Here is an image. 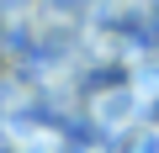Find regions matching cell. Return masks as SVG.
<instances>
[{
	"instance_id": "cell-2",
	"label": "cell",
	"mask_w": 159,
	"mask_h": 153,
	"mask_svg": "<svg viewBox=\"0 0 159 153\" xmlns=\"http://www.w3.org/2000/svg\"><path fill=\"white\" fill-rule=\"evenodd\" d=\"M90 121L111 137H122L133 121H143V100L133 95V85H111L101 95H90Z\"/></svg>"
},
{
	"instance_id": "cell-3",
	"label": "cell",
	"mask_w": 159,
	"mask_h": 153,
	"mask_svg": "<svg viewBox=\"0 0 159 153\" xmlns=\"http://www.w3.org/2000/svg\"><path fill=\"white\" fill-rule=\"evenodd\" d=\"M111 153H159V121H133L122 137H111Z\"/></svg>"
},
{
	"instance_id": "cell-1",
	"label": "cell",
	"mask_w": 159,
	"mask_h": 153,
	"mask_svg": "<svg viewBox=\"0 0 159 153\" xmlns=\"http://www.w3.org/2000/svg\"><path fill=\"white\" fill-rule=\"evenodd\" d=\"M0 142H6L11 153H69L64 127H58V121H48V116H6Z\"/></svg>"
}]
</instances>
